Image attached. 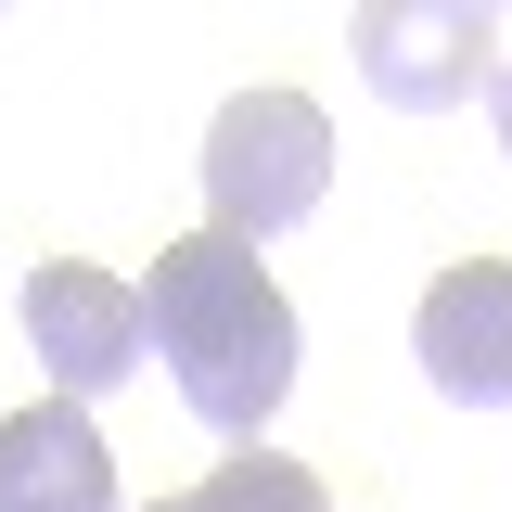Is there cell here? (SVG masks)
Here are the masks:
<instances>
[{
  "instance_id": "2",
  "label": "cell",
  "mask_w": 512,
  "mask_h": 512,
  "mask_svg": "<svg viewBox=\"0 0 512 512\" xmlns=\"http://www.w3.org/2000/svg\"><path fill=\"white\" fill-rule=\"evenodd\" d=\"M320 192H333V128H320V103L308 90H231L218 128H205V218L244 231V244H269V231L320 218Z\"/></svg>"
},
{
  "instance_id": "7",
  "label": "cell",
  "mask_w": 512,
  "mask_h": 512,
  "mask_svg": "<svg viewBox=\"0 0 512 512\" xmlns=\"http://www.w3.org/2000/svg\"><path fill=\"white\" fill-rule=\"evenodd\" d=\"M192 500H205V512H333L308 461H282V448H256V436L231 448V461H218V474H205Z\"/></svg>"
},
{
  "instance_id": "8",
  "label": "cell",
  "mask_w": 512,
  "mask_h": 512,
  "mask_svg": "<svg viewBox=\"0 0 512 512\" xmlns=\"http://www.w3.org/2000/svg\"><path fill=\"white\" fill-rule=\"evenodd\" d=\"M487 116H500V154H512V64L487 77Z\"/></svg>"
},
{
  "instance_id": "3",
  "label": "cell",
  "mask_w": 512,
  "mask_h": 512,
  "mask_svg": "<svg viewBox=\"0 0 512 512\" xmlns=\"http://www.w3.org/2000/svg\"><path fill=\"white\" fill-rule=\"evenodd\" d=\"M346 52H359V90L372 103L436 116V103H461V90L500 77V0H359L346 13Z\"/></svg>"
},
{
  "instance_id": "5",
  "label": "cell",
  "mask_w": 512,
  "mask_h": 512,
  "mask_svg": "<svg viewBox=\"0 0 512 512\" xmlns=\"http://www.w3.org/2000/svg\"><path fill=\"white\" fill-rule=\"evenodd\" d=\"M410 346H423V384L461 397V410L512 397V256H461V269H436L423 308H410Z\"/></svg>"
},
{
  "instance_id": "4",
  "label": "cell",
  "mask_w": 512,
  "mask_h": 512,
  "mask_svg": "<svg viewBox=\"0 0 512 512\" xmlns=\"http://www.w3.org/2000/svg\"><path fill=\"white\" fill-rule=\"evenodd\" d=\"M141 282L116 269H90V256H52V269H26V346H39V372L64 397H116L141 372Z\"/></svg>"
},
{
  "instance_id": "6",
  "label": "cell",
  "mask_w": 512,
  "mask_h": 512,
  "mask_svg": "<svg viewBox=\"0 0 512 512\" xmlns=\"http://www.w3.org/2000/svg\"><path fill=\"white\" fill-rule=\"evenodd\" d=\"M0 512H128L116 500V448L77 397H39L0 423Z\"/></svg>"
},
{
  "instance_id": "10",
  "label": "cell",
  "mask_w": 512,
  "mask_h": 512,
  "mask_svg": "<svg viewBox=\"0 0 512 512\" xmlns=\"http://www.w3.org/2000/svg\"><path fill=\"white\" fill-rule=\"evenodd\" d=\"M500 13H512V0H500Z\"/></svg>"
},
{
  "instance_id": "9",
  "label": "cell",
  "mask_w": 512,
  "mask_h": 512,
  "mask_svg": "<svg viewBox=\"0 0 512 512\" xmlns=\"http://www.w3.org/2000/svg\"><path fill=\"white\" fill-rule=\"evenodd\" d=\"M141 512H205V500H192V487H180V500H141Z\"/></svg>"
},
{
  "instance_id": "1",
  "label": "cell",
  "mask_w": 512,
  "mask_h": 512,
  "mask_svg": "<svg viewBox=\"0 0 512 512\" xmlns=\"http://www.w3.org/2000/svg\"><path fill=\"white\" fill-rule=\"evenodd\" d=\"M141 320H154V359L180 372V410L205 436L244 448L282 397H295V295L256 269L244 231H180V244L154 256V282H141Z\"/></svg>"
}]
</instances>
